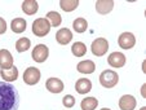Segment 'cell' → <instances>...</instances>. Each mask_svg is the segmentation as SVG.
<instances>
[{"instance_id": "1", "label": "cell", "mask_w": 146, "mask_h": 110, "mask_svg": "<svg viewBox=\"0 0 146 110\" xmlns=\"http://www.w3.org/2000/svg\"><path fill=\"white\" fill-rule=\"evenodd\" d=\"M19 95L17 88L8 82H0V110H18Z\"/></svg>"}, {"instance_id": "2", "label": "cell", "mask_w": 146, "mask_h": 110, "mask_svg": "<svg viewBox=\"0 0 146 110\" xmlns=\"http://www.w3.org/2000/svg\"><path fill=\"white\" fill-rule=\"evenodd\" d=\"M119 75L114 70H104L100 75V83L105 88H113L118 84Z\"/></svg>"}, {"instance_id": "3", "label": "cell", "mask_w": 146, "mask_h": 110, "mask_svg": "<svg viewBox=\"0 0 146 110\" xmlns=\"http://www.w3.org/2000/svg\"><path fill=\"white\" fill-rule=\"evenodd\" d=\"M50 31V23L47 18H38L33 22V33L35 36L43 38Z\"/></svg>"}, {"instance_id": "4", "label": "cell", "mask_w": 146, "mask_h": 110, "mask_svg": "<svg viewBox=\"0 0 146 110\" xmlns=\"http://www.w3.org/2000/svg\"><path fill=\"white\" fill-rule=\"evenodd\" d=\"M92 53L97 57H101L104 56L106 52L109 51V41L105 38H97L93 40L92 43Z\"/></svg>"}, {"instance_id": "5", "label": "cell", "mask_w": 146, "mask_h": 110, "mask_svg": "<svg viewBox=\"0 0 146 110\" xmlns=\"http://www.w3.org/2000/svg\"><path fill=\"white\" fill-rule=\"evenodd\" d=\"M40 75H41L40 70H39L38 67L31 66V67H27V69L25 70V73H23V80H25L26 84L34 85L40 80Z\"/></svg>"}, {"instance_id": "6", "label": "cell", "mask_w": 146, "mask_h": 110, "mask_svg": "<svg viewBox=\"0 0 146 110\" xmlns=\"http://www.w3.org/2000/svg\"><path fill=\"white\" fill-rule=\"evenodd\" d=\"M48 56H49V49H48V47L44 45V44H38V45H35V48L33 49L34 61H36V62H39V63L44 62V61L48 58Z\"/></svg>"}, {"instance_id": "7", "label": "cell", "mask_w": 146, "mask_h": 110, "mask_svg": "<svg viewBox=\"0 0 146 110\" xmlns=\"http://www.w3.org/2000/svg\"><path fill=\"white\" fill-rule=\"evenodd\" d=\"M118 44L119 47L123 49H131L135 47L136 44V38L132 33H123L118 38Z\"/></svg>"}, {"instance_id": "8", "label": "cell", "mask_w": 146, "mask_h": 110, "mask_svg": "<svg viewBox=\"0 0 146 110\" xmlns=\"http://www.w3.org/2000/svg\"><path fill=\"white\" fill-rule=\"evenodd\" d=\"M136 105H137V101L132 95H124L119 100V107L121 110H135Z\"/></svg>"}, {"instance_id": "9", "label": "cell", "mask_w": 146, "mask_h": 110, "mask_svg": "<svg viewBox=\"0 0 146 110\" xmlns=\"http://www.w3.org/2000/svg\"><path fill=\"white\" fill-rule=\"evenodd\" d=\"M127 58L121 52H114L109 56L108 62L111 67H123L124 63H125Z\"/></svg>"}, {"instance_id": "10", "label": "cell", "mask_w": 146, "mask_h": 110, "mask_svg": "<svg viewBox=\"0 0 146 110\" xmlns=\"http://www.w3.org/2000/svg\"><path fill=\"white\" fill-rule=\"evenodd\" d=\"M45 87L52 93H60V92L64 91V83L58 78H49L45 83Z\"/></svg>"}, {"instance_id": "11", "label": "cell", "mask_w": 146, "mask_h": 110, "mask_svg": "<svg viewBox=\"0 0 146 110\" xmlns=\"http://www.w3.org/2000/svg\"><path fill=\"white\" fill-rule=\"evenodd\" d=\"M13 66V56L7 49H0V69H11Z\"/></svg>"}, {"instance_id": "12", "label": "cell", "mask_w": 146, "mask_h": 110, "mask_svg": "<svg viewBox=\"0 0 146 110\" xmlns=\"http://www.w3.org/2000/svg\"><path fill=\"white\" fill-rule=\"evenodd\" d=\"M56 39L61 45H66L72 40V33L69 29H60L56 34Z\"/></svg>"}, {"instance_id": "13", "label": "cell", "mask_w": 146, "mask_h": 110, "mask_svg": "<svg viewBox=\"0 0 146 110\" xmlns=\"http://www.w3.org/2000/svg\"><path fill=\"white\" fill-rule=\"evenodd\" d=\"M114 1L113 0H98L96 3V11L100 14H108L113 11Z\"/></svg>"}, {"instance_id": "14", "label": "cell", "mask_w": 146, "mask_h": 110, "mask_svg": "<svg viewBox=\"0 0 146 110\" xmlns=\"http://www.w3.org/2000/svg\"><path fill=\"white\" fill-rule=\"evenodd\" d=\"M75 89H76V92L78 93H80V95L88 93V92L92 89L91 80L87 79V78H83V79L76 80V83H75Z\"/></svg>"}, {"instance_id": "15", "label": "cell", "mask_w": 146, "mask_h": 110, "mask_svg": "<svg viewBox=\"0 0 146 110\" xmlns=\"http://www.w3.org/2000/svg\"><path fill=\"white\" fill-rule=\"evenodd\" d=\"M76 69H78V71L83 73V74H92V73H94V70H96V65H94V62L91 60H84L78 63Z\"/></svg>"}, {"instance_id": "16", "label": "cell", "mask_w": 146, "mask_h": 110, "mask_svg": "<svg viewBox=\"0 0 146 110\" xmlns=\"http://www.w3.org/2000/svg\"><path fill=\"white\" fill-rule=\"evenodd\" d=\"M0 74H1V78H3L5 82L11 83V82H14V80L18 78V69L16 66H12L11 69H1L0 70Z\"/></svg>"}, {"instance_id": "17", "label": "cell", "mask_w": 146, "mask_h": 110, "mask_svg": "<svg viewBox=\"0 0 146 110\" xmlns=\"http://www.w3.org/2000/svg\"><path fill=\"white\" fill-rule=\"evenodd\" d=\"M22 11L27 16H33L39 11V5L36 0H25L22 3Z\"/></svg>"}, {"instance_id": "18", "label": "cell", "mask_w": 146, "mask_h": 110, "mask_svg": "<svg viewBox=\"0 0 146 110\" xmlns=\"http://www.w3.org/2000/svg\"><path fill=\"white\" fill-rule=\"evenodd\" d=\"M11 29L16 34L23 33L26 30V21L23 18H14L11 23Z\"/></svg>"}, {"instance_id": "19", "label": "cell", "mask_w": 146, "mask_h": 110, "mask_svg": "<svg viewBox=\"0 0 146 110\" xmlns=\"http://www.w3.org/2000/svg\"><path fill=\"white\" fill-rule=\"evenodd\" d=\"M79 5V0H61L60 8L65 12H72L78 8Z\"/></svg>"}, {"instance_id": "20", "label": "cell", "mask_w": 146, "mask_h": 110, "mask_svg": "<svg viewBox=\"0 0 146 110\" xmlns=\"http://www.w3.org/2000/svg\"><path fill=\"white\" fill-rule=\"evenodd\" d=\"M71 52H72V55L76 56V57H83V56L87 53L86 44L82 43V41H75L71 47Z\"/></svg>"}, {"instance_id": "21", "label": "cell", "mask_w": 146, "mask_h": 110, "mask_svg": "<svg viewBox=\"0 0 146 110\" xmlns=\"http://www.w3.org/2000/svg\"><path fill=\"white\" fill-rule=\"evenodd\" d=\"M47 19L49 21V23L53 26V27H58V26L62 23V17H61V14L58 13V12H48L47 14Z\"/></svg>"}, {"instance_id": "22", "label": "cell", "mask_w": 146, "mask_h": 110, "mask_svg": "<svg viewBox=\"0 0 146 110\" xmlns=\"http://www.w3.org/2000/svg\"><path fill=\"white\" fill-rule=\"evenodd\" d=\"M98 105V100L94 97H87L82 101V110H94Z\"/></svg>"}, {"instance_id": "23", "label": "cell", "mask_w": 146, "mask_h": 110, "mask_svg": "<svg viewBox=\"0 0 146 110\" xmlns=\"http://www.w3.org/2000/svg\"><path fill=\"white\" fill-rule=\"evenodd\" d=\"M72 27H74V30L76 31V33L82 34L87 30L88 22H87V19H84V18H76L74 21V23H72Z\"/></svg>"}, {"instance_id": "24", "label": "cell", "mask_w": 146, "mask_h": 110, "mask_svg": "<svg viewBox=\"0 0 146 110\" xmlns=\"http://www.w3.org/2000/svg\"><path fill=\"white\" fill-rule=\"evenodd\" d=\"M30 45H31L30 39H29V38H21V39H18V40H17V43H16V49L18 51L19 53H21V52H26V51L30 48Z\"/></svg>"}, {"instance_id": "25", "label": "cell", "mask_w": 146, "mask_h": 110, "mask_svg": "<svg viewBox=\"0 0 146 110\" xmlns=\"http://www.w3.org/2000/svg\"><path fill=\"white\" fill-rule=\"evenodd\" d=\"M62 104L65 107H72L75 105V99L71 95H66V96L62 99Z\"/></svg>"}, {"instance_id": "26", "label": "cell", "mask_w": 146, "mask_h": 110, "mask_svg": "<svg viewBox=\"0 0 146 110\" xmlns=\"http://www.w3.org/2000/svg\"><path fill=\"white\" fill-rule=\"evenodd\" d=\"M7 31V22L4 18L0 17V34H4Z\"/></svg>"}, {"instance_id": "27", "label": "cell", "mask_w": 146, "mask_h": 110, "mask_svg": "<svg viewBox=\"0 0 146 110\" xmlns=\"http://www.w3.org/2000/svg\"><path fill=\"white\" fill-rule=\"evenodd\" d=\"M141 95H142V97H146V84L141 87Z\"/></svg>"}, {"instance_id": "28", "label": "cell", "mask_w": 146, "mask_h": 110, "mask_svg": "<svg viewBox=\"0 0 146 110\" xmlns=\"http://www.w3.org/2000/svg\"><path fill=\"white\" fill-rule=\"evenodd\" d=\"M142 70H143V73L146 71V63H145V61H143V63H142Z\"/></svg>"}, {"instance_id": "29", "label": "cell", "mask_w": 146, "mask_h": 110, "mask_svg": "<svg viewBox=\"0 0 146 110\" xmlns=\"http://www.w3.org/2000/svg\"><path fill=\"white\" fill-rule=\"evenodd\" d=\"M140 110H146V107H145V106H143V107H141V109H140Z\"/></svg>"}, {"instance_id": "30", "label": "cell", "mask_w": 146, "mask_h": 110, "mask_svg": "<svg viewBox=\"0 0 146 110\" xmlns=\"http://www.w3.org/2000/svg\"><path fill=\"white\" fill-rule=\"evenodd\" d=\"M101 110H110V109H108V107H104V109H101Z\"/></svg>"}]
</instances>
